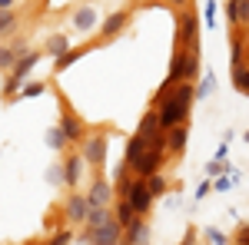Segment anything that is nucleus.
Masks as SVG:
<instances>
[{
	"mask_svg": "<svg viewBox=\"0 0 249 245\" xmlns=\"http://www.w3.org/2000/svg\"><path fill=\"white\" fill-rule=\"evenodd\" d=\"M193 99H196V90H193L190 80L176 83L170 93H166V99L156 106V113H160V126H163V130H170V126H176V123H186Z\"/></svg>",
	"mask_w": 249,
	"mask_h": 245,
	"instance_id": "nucleus-1",
	"label": "nucleus"
},
{
	"mask_svg": "<svg viewBox=\"0 0 249 245\" xmlns=\"http://www.w3.org/2000/svg\"><path fill=\"white\" fill-rule=\"evenodd\" d=\"M163 163H166V152H163V149H150V146H146V149L130 163V169H133L136 176H153V172L163 169Z\"/></svg>",
	"mask_w": 249,
	"mask_h": 245,
	"instance_id": "nucleus-2",
	"label": "nucleus"
},
{
	"mask_svg": "<svg viewBox=\"0 0 249 245\" xmlns=\"http://www.w3.org/2000/svg\"><path fill=\"white\" fill-rule=\"evenodd\" d=\"M83 242H87V245H116V242H120V222H116V219H107L103 226L87 229Z\"/></svg>",
	"mask_w": 249,
	"mask_h": 245,
	"instance_id": "nucleus-3",
	"label": "nucleus"
},
{
	"mask_svg": "<svg viewBox=\"0 0 249 245\" xmlns=\"http://www.w3.org/2000/svg\"><path fill=\"white\" fill-rule=\"evenodd\" d=\"M126 202L133 206L136 215H146V212H150V206H153V196H150V189H146V182H143V176H136V179H133V189H130Z\"/></svg>",
	"mask_w": 249,
	"mask_h": 245,
	"instance_id": "nucleus-4",
	"label": "nucleus"
},
{
	"mask_svg": "<svg viewBox=\"0 0 249 245\" xmlns=\"http://www.w3.org/2000/svg\"><path fill=\"white\" fill-rule=\"evenodd\" d=\"M196 37H199V20H196V14L190 10V14L179 17V27H176V47H193Z\"/></svg>",
	"mask_w": 249,
	"mask_h": 245,
	"instance_id": "nucleus-5",
	"label": "nucleus"
},
{
	"mask_svg": "<svg viewBox=\"0 0 249 245\" xmlns=\"http://www.w3.org/2000/svg\"><path fill=\"white\" fill-rule=\"evenodd\" d=\"M83 163H90V166H100L103 159H107V136H90V139H83Z\"/></svg>",
	"mask_w": 249,
	"mask_h": 245,
	"instance_id": "nucleus-6",
	"label": "nucleus"
},
{
	"mask_svg": "<svg viewBox=\"0 0 249 245\" xmlns=\"http://www.w3.org/2000/svg\"><path fill=\"white\" fill-rule=\"evenodd\" d=\"M60 132L67 136V143H83V123H80L77 113H63V119H60Z\"/></svg>",
	"mask_w": 249,
	"mask_h": 245,
	"instance_id": "nucleus-7",
	"label": "nucleus"
},
{
	"mask_svg": "<svg viewBox=\"0 0 249 245\" xmlns=\"http://www.w3.org/2000/svg\"><path fill=\"white\" fill-rule=\"evenodd\" d=\"M87 196H70L67 199V219H70V226H80L83 219H87Z\"/></svg>",
	"mask_w": 249,
	"mask_h": 245,
	"instance_id": "nucleus-8",
	"label": "nucleus"
},
{
	"mask_svg": "<svg viewBox=\"0 0 249 245\" xmlns=\"http://www.w3.org/2000/svg\"><path fill=\"white\" fill-rule=\"evenodd\" d=\"M110 196H113L110 182H93L90 192H87V206H107V202H110Z\"/></svg>",
	"mask_w": 249,
	"mask_h": 245,
	"instance_id": "nucleus-9",
	"label": "nucleus"
},
{
	"mask_svg": "<svg viewBox=\"0 0 249 245\" xmlns=\"http://www.w3.org/2000/svg\"><path fill=\"white\" fill-rule=\"evenodd\" d=\"M183 146H186V126H183V123H176V126L166 130V149L183 152Z\"/></svg>",
	"mask_w": 249,
	"mask_h": 245,
	"instance_id": "nucleus-10",
	"label": "nucleus"
},
{
	"mask_svg": "<svg viewBox=\"0 0 249 245\" xmlns=\"http://www.w3.org/2000/svg\"><path fill=\"white\" fill-rule=\"evenodd\" d=\"M143 239H146V222H143V215H136L126 226V242L123 245H143Z\"/></svg>",
	"mask_w": 249,
	"mask_h": 245,
	"instance_id": "nucleus-11",
	"label": "nucleus"
},
{
	"mask_svg": "<svg viewBox=\"0 0 249 245\" xmlns=\"http://www.w3.org/2000/svg\"><path fill=\"white\" fill-rule=\"evenodd\" d=\"M80 169H83V156H70V159L63 163V182H67V186H77Z\"/></svg>",
	"mask_w": 249,
	"mask_h": 245,
	"instance_id": "nucleus-12",
	"label": "nucleus"
},
{
	"mask_svg": "<svg viewBox=\"0 0 249 245\" xmlns=\"http://www.w3.org/2000/svg\"><path fill=\"white\" fill-rule=\"evenodd\" d=\"M37 60H40V53H30V50H27V53H23V57H20L17 63H14V76L27 80V73H30L34 66H37Z\"/></svg>",
	"mask_w": 249,
	"mask_h": 245,
	"instance_id": "nucleus-13",
	"label": "nucleus"
},
{
	"mask_svg": "<svg viewBox=\"0 0 249 245\" xmlns=\"http://www.w3.org/2000/svg\"><path fill=\"white\" fill-rule=\"evenodd\" d=\"M107 219H113L107 206H90V209H87V219H83V222H87V229H93V226H103Z\"/></svg>",
	"mask_w": 249,
	"mask_h": 245,
	"instance_id": "nucleus-14",
	"label": "nucleus"
},
{
	"mask_svg": "<svg viewBox=\"0 0 249 245\" xmlns=\"http://www.w3.org/2000/svg\"><path fill=\"white\" fill-rule=\"evenodd\" d=\"M113 219H116V222H120V229H126V226H130V222H133V219H136L133 206H130L126 199H120V202H116V212H113Z\"/></svg>",
	"mask_w": 249,
	"mask_h": 245,
	"instance_id": "nucleus-15",
	"label": "nucleus"
},
{
	"mask_svg": "<svg viewBox=\"0 0 249 245\" xmlns=\"http://www.w3.org/2000/svg\"><path fill=\"white\" fill-rule=\"evenodd\" d=\"M73 23H77V30H90V27L96 23V7H80Z\"/></svg>",
	"mask_w": 249,
	"mask_h": 245,
	"instance_id": "nucleus-16",
	"label": "nucleus"
},
{
	"mask_svg": "<svg viewBox=\"0 0 249 245\" xmlns=\"http://www.w3.org/2000/svg\"><path fill=\"white\" fill-rule=\"evenodd\" d=\"M146 146H150V143H146L140 132H136V136H130V143H126V159H123V163L130 166V163H133V159H136V156H140L143 149H146Z\"/></svg>",
	"mask_w": 249,
	"mask_h": 245,
	"instance_id": "nucleus-17",
	"label": "nucleus"
},
{
	"mask_svg": "<svg viewBox=\"0 0 249 245\" xmlns=\"http://www.w3.org/2000/svg\"><path fill=\"white\" fill-rule=\"evenodd\" d=\"M123 23H126V14H113V17H107V23H103V37L120 33V30H123Z\"/></svg>",
	"mask_w": 249,
	"mask_h": 245,
	"instance_id": "nucleus-18",
	"label": "nucleus"
},
{
	"mask_svg": "<svg viewBox=\"0 0 249 245\" xmlns=\"http://www.w3.org/2000/svg\"><path fill=\"white\" fill-rule=\"evenodd\" d=\"M67 50H70V40L67 37H50L47 40V53H50V57H60V53H67Z\"/></svg>",
	"mask_w": 249,
	"mask_h": 245,
	"instance_id": "nucleus-19",
	"label": "nucleus"
},
{
	"mask_svg": "<svg viewBox=\"0 0 249 245\" xmlns=\"http://www.w3.org/2000/svg\"><path fill=\"white\" fill-rule=\"evenodd\" d=\"M143 182H146V189H150V196H160V192H166V179L160 176V172H153V176H143Z\"/></svg>",
	"mask_w": 249,
	"mask_h": 245,
	"instance_id": "nucleus-20",
	"label": "nucleus"
},
{
	"mask_svg": "<svg viewBox=\"0 0 249 245\" xmlns=\"http://www.w3.org/2000/svg\"><path fill=\"white\" fill-rule=\"evenodd\" d=\"M232 83H236L239 93H249V70L246 66H236V70H232Z\"/></svg>",
	"mask_w": 249,
	"mask_h": 245,
	"instance_id": "nucleus-21",
	"label": "nucleus"
},
{
	"mask_svg": "<svg viewBox=\"0 0 249 245\" xmlns=\"http://www.w3.org/2000/svg\"><path fill=\"white\" fill-rule=\"evenodd\" d=\"M47 146H50V149H63V146H67V136L60 132V126L57 130H47Z\"/></svg>",
	"mask_w": 249,
	"mask_h": 245,
	"instance_id": "nucleus-22",
	"label": "nucleus"
},
{
	"mask_svg": "<svg viewBox=\"0 0 249 245\" xmlns=\"http://www.w3.org/2000/svg\"><path fill=\"white\" fill-rule=\"evenodd\" d=\"M14 23H17V14H14V10H0V37H3V33H10V30H14Z\"/></svg>",
	"mask_w": 249,
	"mask_h": 245,
	"instance_id": "nucleus-23",
	"label": "nucleus"
},
{
	"mask_svg": "<svg viewBox=\"0 0 249 245\" xmlns=\"http://www.w3.org/2000/svg\"><path fill=\"white\" fill-rule=\"evenodd\" d=\"M17 60H20V57L14 53V47H0V70H10Z\"/></svg>",
	"mask_w": 249,
	"mask_h": 245,
	"instance_id": "nucleus-24",
	"label": "nucleus"
},
{
	"mask_svg": "<svg viewBox=\"0 0 249 245\" xmlns=\"http://www.w3.org/2000/svg\"><path fill=\"white\" fill-rule=\"evenodd\" d=\"M80 57H83V50H73V53L67 50V53H60V57H57V70H67V66H70V63H77Z\"/></svg>",
	"mask_w": 249,
	"mask_h": 245,
	"instance_id": "nucleus-25",
	"label": "nucleus"
},
{
	"mask_svg": "<svg viewBox=\"0 0 249 245\" xmlns=\"http://www.w3.org/2000/svg\"><path fill=\"white\" fill-rule=\"evenodd\" d=\"M43 93V83H27V86H20V96H40Z\"/></svg>",
	"mask_w": 249,
	"mask_h": 245,
	"instance_id": "nucleus-26",
	"label": "nucleus"
},
{
	"mask_svg": "<svg viewBox=\"0 0 249 245\" xmlns=\"http://www.w3.org/2000/svg\"><path fill=\"white\" fill-rule=\"evenodd\" d=\"M206 235H210V242H213V245H226V235H223V232H216V229H210Z\"/></svg>",
	"mask_w": 249,
	"mask_h": 245,
	"instance_id": "nucleus-27",
	"label": "nucleus"
},
{
	"mask_svg": "<svg viewBox=\"0 0 249 245\" xmlns=\"http://www.w3.org/2000/svg\"><path fill=\"white\" fill-rule=\"evenodd\" d=\"M236 245H249V226H243L236 232Z\"/></svg>",
	"mask_w": 249,
	"mask_h": 245,
	"instance_id": "nucleus-28",
	"label": "nucleus"
},
{
	"mask_svg": "<svg viewBox=\"0 0 249 245\" xmlns=\"http://www.w3.org/2000/svg\"><path fill=\"white\" fill-rule=\"evenodd\" d=\"M70 242V232H57V235H53V242L50 245H67Z\"/></svg>",
	"mask_w": 249,
	"mask_h": 245,
	"instance_id": "nucleus-29",
	"label": "nucleus"
},
{
	"mask_svg": "<svg viewBox=\"0 0 249 245\" xmlns=\"http://www.w3.org/2000/svg\"><path fill=\"white\" fill-rule=\"evenodd\" d=\"M14 7V0H0V10H10Z\"/></svg>",
	"mask_w": 249,
	"mask_h": 245,
	"instance_id": "nucleus-30",
	"label": "nucleus"
},
{
	"mask_svg": "<svg viewBox=\"0 0 249 245\" xmlns=\"http://www.w3.org/2000/svg\"><path fill=\"white\" fill-rule=\"evenodd\" d=\"M176 3H186V0H176Z\"/></svg>",
	"mask_w": 249,
	"mask_h": 245,
	"instance_id": "nucleus-31",
	"label": "nucleus"
},
{
	"mask_svg": "<svg viewBox=\"0 0 249 245\" xmlns=\"http://www.w3.org/2000/svg\"><path fill=\"white\" fill-rule=\"evenodd\" d=\"M116 245H120V242H116Z\"/></svg>",
	"mask_w": 249,
	"mask_h": 245,
	"instance_id": "nucleus-32",
	"label": "nucleus"
}]
</instances>
